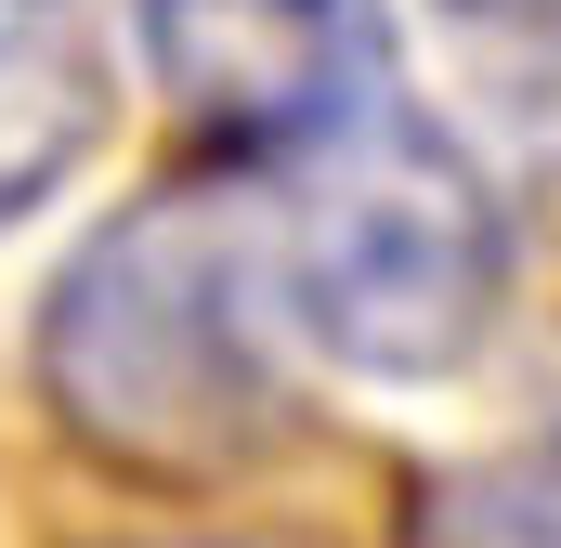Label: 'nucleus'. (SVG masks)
<instances>
[{
    "instance_id": "obj_1",
    "label": "nucleus",
    "mask_w": 561,
    "mask_h": 548,
    "mask_svg": "<svg viewBox=\"0 0 561 548\" xmlns=\"http://www.w3.org/2000/svg\"><path fill=\"white\" fill-rule=\"evenodd\" d=\"M262 209H249V262L287 300V327L327 366L366 379H457L510 300V209L470 170V144L431 132L419 105H366L340 132L262 157Z\"/></svg>"
},
{
    "instance_id": "obj_2",
    "label": "nucleus",
    "mask_w": 561,
    "mask_h": 548,
    "mask_svg": "<svg viewBox=\"0 0 561 548\" xmlns=\"http://www.w3.org/2000/svg\"><path fill=\"white\" fill-rule=\"evenodd\" d=\"M39 379L105 457L131 470H222L275 431V379L249 340V249L236 209L170 196L131 209L92 262H66L53 327H39Z\"/></svg>"
},
{
    "instance_id": "obj_3",
    "label": "nucleus",
    "mask_w": 561,
    "mask_h": 548,
    "mask_svg": "<svg viewBox=\"0 0 561 548\" xmlns=\"http://www.w3.org/2000/svg\"><path fill=\"white\" fill-rule=\"evenodd\" d=\"M144 53L222 157H287L392 92V0H144Z\"/></svg>"
},
{
    "instance_id": "obj_4",
    "label": "nucleus",
    "mask_w": 561,
    "mask_h": 548,
    "mask_svg": "<svg viewBox=\"0 0 561 548\" xmlns=\"http://www.w3.org/2000/svg\"><path fill=\"white\" fill-rule=\"evenodd\" d=\"M105 144V53L79 0H0V236L79 183Z\"/></svg>"
},
{
    "instance_id": "obj_5",
    "label": "nucleus",
    "mask_w": 561,
    "mask_h": 548,
    "mask_svg": "<svg viewBox=\"0 0 561 548\" xmlns=\"http://www.w3.org/2000/svg\"><path fill=\"white\" fill-rule=\"evenodd\" d=\"M444 548H561V431L444 483Z\"/></svg>"
},
{
    "instance_id": "obj_6",
    "label": "nucleus",
    "mask_w": 561,
    "mask_h": 548,
    "mask_svg": "<svg viewBox=\"0 0 561 548\" xmlns=\"http://www.w3.org/2000/svg\"><path fill=\"white\" fill-rule=\"evenodd\" d=\"M444 13H470V26H561V0H444Z\"/></svg>"
}]
</instances>
